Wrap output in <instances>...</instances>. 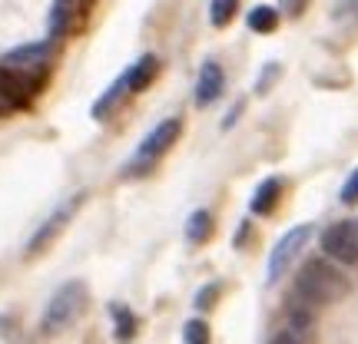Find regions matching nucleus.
Segmentation results:
<instances>
[{
  "mask_svg": "<svg viewBox=\"0 0 358 344\" xmlns=\"http://www.w3.org/2000/svg\"><path fill=\"white\" fill-rule=\"evenodd\" d=\"M338 294H345V278L342 271L325 262V258H312L302 265V271L295 275V301L302 305H329Z\"/></svg>",
  "mask_w": 358,
  "mask_h": 344,
  "instance_id": "f257e3e1",
  "label": "nucleus"
},
{
  "mask_svg": "<svg viewBox=\"0 0 358 344\" xmlns=\"http://www.w3.org/2000/svg\"><path fill=\"white\" fill-rule=\"evenodd\" d=\"M83 305H87V285H83V281L73 278V281H66V285H60V288L50 294L47 308H43V321H40L43 334L64 331L66 324L83 311Z\"/></svg>",
  "mask_w": 358,
  "mask_h": 344,
  "instance_id": "f03ea898",
  "label": "nucleus"
},
{
  "mask_svg": "<svg viewBox=\"0 0 358 344\" xmlns=\"http://www.w3.org/2000/svg\"><path fill=\"white\" fill-rule=\"evenodd\" d=\"M312 239V225H295V229H289L285 235H282L279 242H275V248L268 252V265H266V278L268 285H275V281L285 275V268L295 262V255L306 248V242Z\"/></svg>",
  "mask_w": 358,
  "mask_h": 344,
  "instance_id": "7ed1b4c3",
  "label": "nucleus"
},
{
  "mask_svg": "<svg viewBox=\"0 0 358 344\" xmlns=\"http://www.w3.org/2000/svg\"><path fill=\"white\" fill-rule=\"evenodd\" d=\"M322 252L338 265H358V229L355 222H335L322 232Z\"/></svg>",
  "mask_w": 358,
  "mask_h": 344,
  "instance_id": "20e7f679",
  "label": "nucleus"
},
{
  "mask_svg": "<svg viewBox=\"0 0 358 344\" xmlns=\"http://www.w3.org/2000/svg\"><path fill=\"white\" fill-rule=\"evenodd\" d=\"M179 133H182V123H179V116H169V119H163L159 126H153V133L146 136V140L140 142V149H136V159H133V169L140 166H150V163H156L159 156L166 153L169 146L179 140Z\"/></svg>",
  "mask_w": 358,
  "mask_h": 344,
  "instance_id": "39448f33",
  "label": "nucleus"
},
{
  "mask_svg": "<svg viewBox=\"0 0 358 344\" xmlns=\"http://www.w3.org/2000/svg\"><path fill=\"white\" fill-rule=\"evenodd\" d=\"M7 66H13L17 73H24L27 80H34L37 83L40 73L47 70L50 63V40H40V43H30V47H20V50L7 53Z\"/></svg>",
  "mask_w": 358,
  "mask_h": 344,
  "instance_id": "423d86ee",
  "label": "nucleus"
},
{
  "mask_svg": "<svg viewBox=\"0 0 358 344\" xmlns=\"http://www.w3.org/2000/svg\"><path fill=\"white\" fill-rule=\"evenodd\" d=\"M80 199H83V195H73L70 202L60 205V209H57V212H53V216L47 218V222H43V225H40L37 232H34V239H30V245H27V252H30V255H37L43 245H50V242H53V235L64 229L66 222H70V216H73V212L80 209Z\"/></svg>",
  "mask_w": 358,
  "mask_h": 344,
  "instance_id": "0eeeda50",
  "label": "nucleus"
},
{
  "mask_svg": "<svg viewBox=\"0 0 358 344\" xmlns=\"http://www.w3.org/2000/svg\"><path fill=\"white\" fill-rule=\"evenodd\" d=\"M226 89V73L216 60H206L203 70H199V80H196V106H213V103L222 96Z\"/></svg>",
  "mask_w": 358,
  "mask_h": 344,
  "instance_id": "6e6552de",
  "label": "nucleus"
},
{
  "mask_svg": "<svg viewBox=\"0 0 358 344\" xmlns=\"http://www.w3.org/2000/svg\"><path fill=\"white\" fill-rule=\"evenodd\" d=\"M34 89H37L34 80H27L24 73H17V70L7 66V63L0 66V96L10 103L13 110H17V106H24V103L30 100V93H34Z\"/></svg>",
  "mask_w": 358,
  "mask_h": 344,
  "instance_id": "1a4fd4ad",
  "label": "nucleus"
},
{
  "mask_svg": "<svg viewBox=\"0 0 358 344\" xmlns=\"http://www.w3.org/2000/svg\"><path fill=\"white\" fill-rule=\"evenodd\" d=\"M127 96H129V80H127V73H123V77H116L113 83H110L106 93H100V100L93 103L90 116H93V119H110V116L116 113V106L127 100Z\"/></svg>",
  "mask_w": 358,
  "mask_h": 344,
  "instance_id": "9d476101",
  "label": "nucleus"
},
{
  "mask_svg": "<svg viewBox=\"0 0 358 344\" xmlns=\"http://www.w3.org/2000/svg\"><path fill=\"white\" fill-rule=\"evenodd\" d=\"M279 195H282V179H266V182H259V189L252 192V202L249 209L256 212V216H268V212H275V205H279Z\"/></svg>",
  "mask_w": 358,
  "mask_h": 344,
  "instance_id": "9b49d317",
  "label": "nucleus"
},
{
  "mask_svg": "<svg viewBox=\"0 0 358 344\" xmlns=\"http://www.w3.org/2000/svg\"><path fill=\"white\" fill-rule=\"evenodd\" d=\"M156 57L153 53H146V57H140L136 63L127 70V80H129V93H140V89H146L150 83H153V77H156Z\"/></svg>",
  "mask_w": 358,
  "mask_h": 344,
  "instance_id": "f8f14e48",
  "label": "nucleus"
},
{
  "mask_svg": "<svg viewBox=\"0 0 358 344\" xmlns=\"http://www.w3.org/2000/svg\"><path fill=\"white\" fill-rule=\"evenodd\" d=\"M73 13H77V0H53L50 10V37H64L73 27Z\"/></svg>",
  "mask_w": 358,
  "mask_h": 344,
  "instance_id": "ddd939ff",
  "label": "nucleus"
},
{
  "mask_svg": "<svg viewBox=\"0 0 358 344\" xmlns=\"http://www.w3.org/2000/svg\"><path fill=\"white\" fill-rule=\"evenodd\" d=\"M245 24H249L252 33H272L279 27V10L275 7H252L245 13Z\"/></svg>",
  "mask_w": 358,
  "mask_h": 344,
  "instance_id": "4468645a",
  "label": "nucleus"
},
{
  "mask_svg": "<svg viewBox=\"0 0 358 344\" xmlns=\"http://www.w3.org/2000/svg\"><path fill=\"white\" fill-rule=\"evenodd\" d=\"M110 315H113L116 341H120V344L133 341V334H136V315H133L127 305H113V308H110Z\"/></svg>",
  "mask_w": 358,
  "mask_h": 344,
  "instance_id": "2eb2a0df",
  "label": "nucleus"
},
{
  "mask_svg": "<svg viewBox=\"0 0 358 344\" xmlns=\"http://www.w3.org/2000/svg\"><path fill=\"white\" fill-rule=\"evenodd\" d=\"M209 235H213V216H209L206 209H196V212L186 218V239L199 245V242H206Z\"/></svg>",
  "mask_w": 358,
  "mask_h": 344,
  "instance_id": "dca6fc26",
  "label": "nucleus"
},
{
  "mask_svg": "<svg viewBox=\"0 0 358 344\" xmlns=\"http://www.w3.org/2000/svg\"><path fill=\"white\" fill-rule=\"evenodd\" d=\"M236 7H239V0H213V3H209V20H213V27H229L232 17H236Z\"/></svg>",
  "mask_w": 358,
  "mask_h": 344,
  "instance_id": "f3484780",
  "label": "nucleus"
},
{
  "mask_svg": "<svg viewBox=\"0 0 358 344\" xmlns=\"http://www.w3.org/2000/svg\"><path fill=\"white\" fill-rule=\"evenodd\" d=\"M182 341L186 344H209V324L199 318H192L182 324Z\"/></svg>",
  "mask_w": 358,
  "mask_h": 344,
  "instance_id": "a211bd4d",
  "label": "nucleus"
},
{
  "mask_svg": "<svg viewBox=\"0 0 358 344\" xmlns=\"http://www.w3.org/2000/svg\"><path fill=\"white\" fill-rule=\"evenodd\" d=\"M342 202H345V205H355L358 202V169L345 179V186H342Z\"/></svg>",
  "mask_w": 358,
  "mask_h": 344,
  "instance_id": "6ab92c4d",
  "label": "nucleus"
},
{
  "mask_svg": "<svg viewBox=\"0 0 358 344\" xmlns=\"http://www.w3.org/2000/svg\"><path fill=\"white\" fill-rule=\"evenodd\" d=\"M219 298V285H209V288H203V292L196 294V308L199 311H206V308H213V301Z\"/></svg>",
  "mask_w": 358,
  "mask_h": 344,
  "instance_id": "aec40b11",
  "label": "nucleus"
},
{
  "mask_svg": "<svg viewBox=\"0 0 358 344\" xmlns=\"http://www.w3.org/2000/svg\"><path fill=\"white\" fill-rule=\"evenodd\" d=\"M308 7V0H279V10L289 13V17H302Z\"/></svg>",
  "mask_w": 358,
  "mask_h": 344,
  "instance_id": "412c9836",
  "label": "nucleus"
},
{
  "mask_svg": "<svg viewBox=\"0 0 358 344\" xmlns=\"http://www.w3.org/2000/svg\"><path fill=\"white\" fill-rule=\"evenodd\" d=\"M279 77V63H268L266 66V73L259 77V83H256V93H266L268 87H272V80Z\"/></svg>",
  "mask_w": 358,
  "mask_h": 344,
  "instance_id": "4be33fe9",
  "label": "nucleus"
},
{
  "mask_svg": "<svg viewBox=\"0 0 358 344\" xmlns=\"http://www.w3.org/2000/svg\"><path fill=\"white\" fill-rule=\"evenodd\" d=\"M268 344H299V338H295V334L289 331V328H285V331H279Z\"/></svg>",
  "mask_w": 358,
  "mask_h": 344,
  "instance_id": "5701e85b",
  "label": "nucleus"
},
{
  "mask_svg": "<svg viewBox=\"0 0 358 344\" xmlns=\"http://www.w3.org/2000/svg\"><path fill=\"white\" fill-rule=\"evenodd\" d=\"M10 110H13V106H10V103H7V100H3V96H0V116H7V113H10Z\"/></svg>",
  "mask_w": 358,
  "mask_h": 344,
  "instance_id": "b1692460",
  "label": "nucleus"
}]
</instances>
